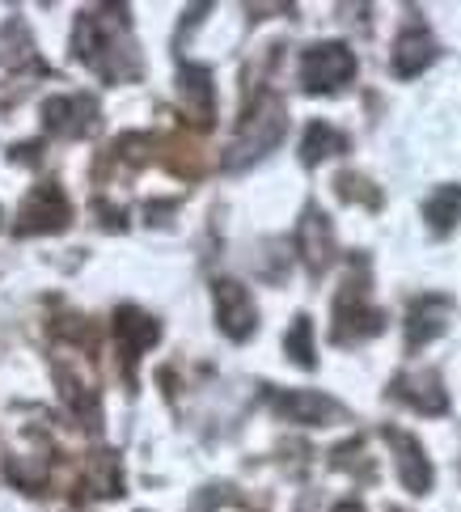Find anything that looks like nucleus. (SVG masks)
Returning <instances> with one entry per match:
<instances>
[{
  "label": "nucleus",
  "instance_id": "nucleus-1",
  "mask_svg": "<svg viewBox=\"0 0 461 512\" xmlns=\"http://www.w3.org/2000/svg\"><path fill=\"white\" fill-rule=\"evenodd\" d=\"M284 132H288L284 102L275 98V94H258V98L250 102L242 127H237V140H233V149H229V157H225V166L237 170V166H250V161L267 157L275 144L284 140Z\"/></svg>",
  "mask_w": 461,
  "mask_h": 512
},
{
  "label": "nucleus",
  "instance_id": "nucleus-2",
  "mask_svg": "<svg viewBox=\"0 0 461 512\" xmlns=\"http://www.w3.org/2000/svg\"><path fill=\"white\" fill-rule=\"evenodd\" d=\"M356 77V56L343 43H313L301 56V85L305 94H335Z\"/></svg>",
  "mask_w": 461,
  "mask_h": 512
},
{
  "label": "nucleus",
  "instance_id": "nucleus-13",
  "mask_svg": "<svg viewBox=\"0 0 461 512\" xmlns=\"http://www.w3.org/2000/svg\"><path fill=\"white\" fill-rule=\"evenodd\" d=\"M85 496H106V500H115L123 496V466H119V453L115 449H98L94 457H89V466H85Z\"/></svg>",
  "mask_w": 461,
  "mask_h": 512
},
{
  "label": "nucleus",
  "instance_id": "nucleus-9",
  "mask_svg": "<svg viewBox=\"0 0 461 512\" xmlns=\"http://www.w3.org/2000/svg\"><path fill=\"white\" fill-rule=\"evenodd\" d=\"M385 441L394 445V462H398V479L407 491H415V496H428L432 491V462L423 457L419 441L398 428H385Z\"/></svg>",
  "mask_w": 461,
  "mask_h": 512
},
{
  "label": "nucleus",
  "instance_id": "nucleus-11",
  "mask_svg": "<svg viewBox=\"0 0 461 512\" xmlns=\"http://www.w3.org/2000/svg\"><path fill=\"white\" fill-rule=\"evenodd\" d=\"M394 398L411 402V407L423 411V415H440L449 407V394H445V386H440L436 373H402V377H394Z\"/></svg>",
  "mask_w": 461,
  "mask_h": 512
},
{
  "label": "nucleus",
  "instance_id": "nucleus-10",
  "mask_svg": "<svg viewBox=\"0 0 461 512\" xmlns=\"http://www.w3.org/2000/svg\"><path fill=\"white\" fill-rule=\"evenodd\" d=\"M301 259L313 276H322L330 259H335V233H330V221L322 208H309L301 216Z\"/></svg>",
  "mask_w": 461,
  "mask_h": 512
},
{
  "label": "nucleus",
  "instance_id": "nucleus-15",
  "mask_svg": "<svg viewBox=\"0 0 461 512\" xmlns=\"http://www.w3.org/2000/svg\"><path fill=\"white\" fill-rule=\"evenodd\" d=\"M182 102L195 123H212V72L204 64H182Z\"/></svg>",
  "mask_w": 461,
  "mask_h": 512
},
{
  "label": "nucleus",
  "instance_id": "nucleus-12",
  "mask_svg": "<svg viewBox=\"0 0 461 512\" xmlns=\"http://www.w3.org/2000/svg\"><path fill=\"white\" fill-rule=\"evenodd\" d=\"M436 56H440V47H436L432 34L423 26H411V30H402L398 43H394V72L398 77H419Z\"/></svg>",
  "mask_w": 461,
  "mask_h": 512
},
{
  "label": "nucleus",
  "instance_id": "nucleus-7",
  "mask_svg": "<svg viewBox=\"0 0 461 512\" xmlns=\"http://www.w3.org/2000/svg\"><path fill=\"white\" fill-rule=\"evenodd\" d=\"M271 407L284 419H292V424H339V419L347 415L335 398L318 394V390H275Z\"/></svg>",
  "mask_w": 461,
  "mask_h": 512
},
{
  "label": "nucleus",
  "instance_id": "nucleus-3",
  "mask_svg": "<svg viewBox=\"0 0 461 512\" xmlns=\"http://www.w3.org/2000/svg\"><path fill=\"white\" fill-rule=\"evenodd\" d=\"M72 225V204L60 182H39L30 195L22 212H17V233H60Z\"/></svg>",
  "mask_w": 461,
  "mask_h": 512
},
{
  "label": "nucleus",
  "instance_id": "nucleus-19",
  "mask_svg": "<svg viewBox=\"0 0 461 512\" xmlns=\"http://www.w3.org/2000/svg\"><path fill=\"white\" fill-rule=\"evenodd\" d=\"M335 512H364V508H360V504H356V500H343V504H339V508H335Z\"/></svg>",
  "mask_w": 461,
  "mask_h": 512
},
{
  "label": "nucleus",
  "instance_id": "nucleus-8",
  "mask_svg": "<svg viewBox=\"0 0 461 512\" xmlns=\"http://www.w3.org/2000/svg\"><path fill=\"white\" fill-rule=\"evenodd\" d=\"M110 331H115V343H119V352H123L127 360H136L140 352H149V347L161 339L157 318H149V314H144V309H136V305H119L115 318H110Z\"/></svg>",
  "mask_w": 461,
  "mask_h": 512
},
{
  "label": "nucleus",
  "instance_id": "nucleus-5",
  "mask_svg": "<svg viewBox=\"0 0 461 512\" xmlns=\"http://www.w3.org/2000/svg\"><path fill=\"white\" fill-rule=\"evenodd\" d=\"M212 301H216V326L225 331L233 343H242L254 335L258 326V309L250 301V292L237 280H216L212 284Z\"/></svg>",
  "mask_w": 461,
  "mask_h": 512
},
{
  "label": "nucleus",
  "instance_id": "nucleus-6",
  "mask_svg": "<svg viewBox=\"0 0 461 512\" xmlns=\"http://www.w3.org/2000/svg\"><path fill=\"white\" fill-rule=\"evenodd\" d=\"M381 326H385L381 309L364 305V284L347 288L339 297V305H335V343H360L368 335H381Z\"/></svg>",
  "mask_w": 461,
  "mask_h": 512
},
{
  "label": "nucleus",
  "instance_id": "nucleus-17",
  "mask_svg": "<svg viewBox=\"0 0 461 512\" xmlns=\"http://www.w3.org/2000/svg\"><path fill=\"white\" fill-rule=\"evenodd\" d=\"M423 216H428L432 233H449L457 221H461V187H440L428 195L423 204Z\"/></svg>",
  "mask_w": 461,
  "mask_h": 512
},
{
  "label": "nucleus",
  "instance_id": "nucleus-16",
  "mask_svg": "<svg viewBox=\"0 0 461 512\" xmlns=\"http://www.w3.org/2000/svg\"><path fill=\"white\" fill-rule=\"evenodd\" d=\"M343 149H347V136L335 132L330 123L313 119L305 127V140H301V161H305V166H318V161H326L330 153H343Z\"/></svg>",
  "mask_w": 461,
  "mask_h": 512
},
{
  "label": "nucleus",
  "instance_id": "nucleus-4",
  "mask_svg": "<svg viewBox=\"0 0 461 512\" xmlns=\"http://www.w3.org/2000/svg\"><path fill=\"white\" fill-rule=\"evenodd\" d=\"M43 127L60 140H81L98 127V102L89 94H60L43 102Z\"/></svg>",
  "mask_w": 461,
  "mask_h": 512
},
{
  "label": "nucleus",
  "instance_id": "nucleus-14",
  "mask_svg": "<svg viewBox=\"0 0 461 512\" xmlns=\"http://www.w3.org/2000/svg\"><path fill=\"white\" fill-rule=\"evenodd\" d=\"M449 301L445 297H419L411 305V318H407V343L411 347H423V343H432L440 331L449 326Z\"/></svg>",
  "mask_w": 461,
  "mask_h": 512
},
{
  "label": "nucleus",
  "instance_id": "nucleus-18",
  "mask_svg": "<svg viewBox=\"0 0 461 512\" xmlns=\"http://www.w3.org/2000/svg\"><path fill=\"white\" fill-rule=\"evenodd\" d=\"M284 352H288L292 364H301V369H313V364H318V356H313V322L309 318H297L288 326Z\"/></svg>",
  "mask_w": 461,
  "mask_h": 512
}]
</instances>
